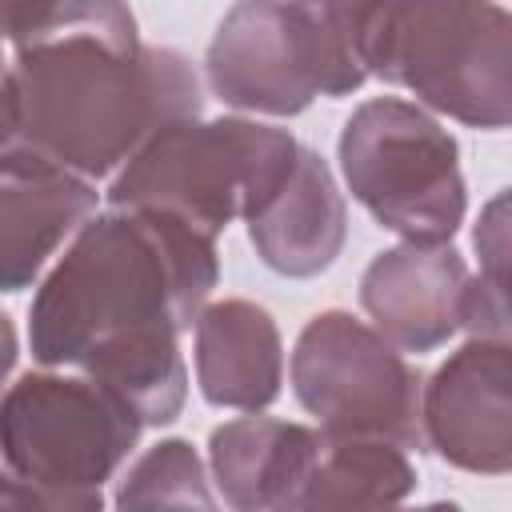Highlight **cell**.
<instances>
[{
	"instance_id": "cell-1",
	"label": "cell",
	"mask_w": 512,
	"mask_h": 512,
	"mask_svg": "<svg viewBox=\"0 0 512 512\" xmlns=\"http://www.w3.org/2000/svg\"><path fill=\"white\" fill-rule=\"evenodd\" d=\"M8 44L0 168L92 184L120 172L160 128L200 120L192 60L144 44L124 4H8Z\"/></svg>"
},
{
	"instance_id": "cell-2",
	"label": "cell",
	"mask_w": 512,
	"mask_h": 512,
	"mask_svg": "<svg viewBox=\"0 0 512 512\" xmlns=\"http://www.w3.org/2000/svg\"><path fill=\"white\" fill-rule=\"evenodd\" d=\"M220 280L216 240L144 208L88 216L36 288L28 340L40 364L80 368L96 348L188 332Z\"/></svg>"
},
{
	"instance_id": "cell-3",
	"label": "cell",
	"mask_w": 512,
	"mask_h": 512,
	"mask_svg": "<svg viewBox=\"0 0 512 512\" xmlns=\"http://www.w3.org/2000/svg\"><path fill=\"white\" fill-rule=\"evenodd\" d=\"M352 32L368 76L408 88L420 104L460 124L508 128L512 120L508 8L460 4V0L352 4Z\"/></svg>"
},
{
	"instance_id": "cell-4",
	"label": "cell",
	"mask_w": 512,
	"mask_h": 512,
	"mask_svg": "<svg viewBox=\"0 0 512 512\" xmlns=\"http://www.w3.org/2000/svg\"><path fill=\"white\" fill-rule=\"evenodd\" d=\"M300 144L288 128L244 116L160 128L112 180V208L164 212L216 240L236 216L252 220L292 176Z\"/></svg>"
},
{
	"instance_id": "cell-5",
	"label": "cell",
	"mask_w": 512,
	"mask_h": 512,
	"mask_svg": "<svg viewBox=\"0 0 512 512\" xmlns=\"http://www.w3.org/2000/svg\"><path fill=\"white\" fill-rule=\"evenodd\" d=\"M204 68L224 104L268 116H296L316 96H348L368 80L352 4H232L216 24Z\"/></svg>"
},
{
	"instance_id": "cell-6",
	"label": "cell",
	"mask_w": 512,
	"mask_h": 512,
	"mask_svg": "<svg viewBox=\"0 0 512 512\" xmlns=\"http://www.w3.org/2000/svg\"><path fill=\"white\" fill-rule=\"evenodd\" d=\"M340 172L348 192L404 244H448L464 224L460 144L412 100H364L344 120Z\"/></svg>"
},
{
	"instance_id": "cell-7",
	"label": "cell",
	"mask_w": 512,
	"mask_h": 512,
	"mask_svg": "<svg viewBox=\"0 0 512 512\" xmlns=\"http://www.w3.org/2000/svg\"><path fill=\"white\" fill-rule=\"evenodd\" d=\"M420 372L352 312L312 316L292 348V392L332 436L424 448Z\"/></svg>"
},
{
	"instance_id": "cell-8",
	"label": "cell",
	"mask_w": 512,
	"mask_h": 512,
	"mask_svg": "<svg viewBox=\"0 0 512 512\" xmlns=\"http://www.w3.org/2000/svg\"><path fill=\"white\" fill-rule=\"evenodd\" d=\"M140 432L144 424L88 376L28 372L0 396V456L32 484L100 488Z\"/></svg>"
},
{
	"instance_id": "cell-9",
	"label": "cell",
	"mask_w": 512,
	"mask_h": 512,
	"mask_svg": "<svg viewBox=\"0 0 512 512\" xmlns=\"http://www.w3.org/2000/svg\"><path fill=\"white\" fill-rule=\"evenodd\" d=\"M420 432L448 464L480 476L512 468V348L468 340L420 388Z\"/></svg>"
},
{
	"instance_id": "cell-10",
	"label": "cell",
	"mask_w": 512,
	"mask_h": 512,
	"mask_svg": "<svg viewBox=\"0 0 512 512\" xmlns=\"http://www.w3.org/2000/svg\"><path fill=\"white\" fill-rule=\"evenodd\" d=\"M468 264L452 244H396L360 276L368 328L396 352H432L460 328Z\"/></svg>"
},
{
	"instance_id": "cell-11",
	"label": "cell",
	"mask_w": 512,
	"mask_h": 512,
	"mask_svg": "<svg viewBox=\"0 0 512 512\" xmlns=\"http://www.w3.org/2000/svg\"><path fill=\"white\" fill-rule=\"evenodd\" d=\"M348 236L344 196L328 160L312 148H300L284 188L248 220V240L256 256L292 280L324 272Z\"/></svg>"
},
{
	"instance_id": "cell-12",
	"label": "cell",
	"mask_w": 512,
	"mask_h": 512,
	"mask_svg": "<svg viewBox=\"0 0 512 512\" xmlns=\"http://www.w3.org/2000/svg\"><path fill=\"white\" fill-rule=\"evenodd\" d=\"M284 344L268 308L216 300L196 316V384L208 404L260 412L280 396Z\"/></svg>"
},
{
	"instance_id": "cell-13",
	"label": "cell",
	"mask_w": 512,
	"mask_h": 512,
	"mask_svg": "<svg viewBox=\"0 0 512 512\" xmlns=\"http://www.w3.org/2000/svg\"><path fill=\"white\" fill-rule=\"evenodd\" d=\"M412 488L416 468L404 448L316 428V440L276 512H396Z\"/></svg>"
},
{
	"instance_id": "cell-14",
	"label": "cell",
	"mask_w": 512,
	"mask_h": 512,
	"mask_svg": "<svg viewBox=\"0 0 512 512\" xmlns=\"http://www.w3.org/2000/svg\"><path fill=\"white\" fill-rule=\"evenodd\" d=\"M92 208L96 188L84 180L0 168V292L28 288Z\"/></svg>"
},
{
	"instance_id": "cell-15",
	"label": "cell",
	"mask_w": 512,
	"mask_h": 512,
	"mask_svg": "<svg viewBox=\"0 0 512 512\" xmlns=\"http://www.w3.org/2000/svg\"><path fill=\"white\" fill-rule=\"evenodd\" d=\"M316 440V428L276 416H240L212 432L208 464L236 512H276Z\"/></svg>"
},
{
	"instance_id": "cell-16",
	"label": "cell",
	"mask_w": 512,
	"mask_h": 512,
	"mask_svg": "<svg viewBox=\"0 0 512 512\" xmlns=\"http://www.w3.org/2000/svg\"><path fill=\"white\" fill-rule=\"evenodd\" d=\"M112 512H220L200 452L172 436L144 448L116 484Z\"/></svg>"
},
{
	"instance_id": "cell-17",
	"label": "cell",
	"mask_w": 512,
	"mask_h": 512,
	"mask_svg": "<svg viewBox=\"0 0 512 512\" xmlns=\"http://www.w3.org/2000/svg\"><path fill=\"white\" fill-rule=\"evenodd\" d=\"M476 252H480L476 276H484L496 288H508V196L504 192L488 204V212L476 228Z\"/></svg>"
},
{
	"instance_id": "cell-18",
	"label": "cell",
	"mask_w": 512,
	"mask_h": 512,
	"mask_svg": "<svg viewBox=\"0 0 512 512\" xmlns=\"http://www.w3.org/2000/svg\"><path fill=\"white\" fill-rule=\"evenodd\" d=\"M12 512H104V496H100V488H64V484L20 480Z\"/></svg>"
},
{
	"instance_id": "cell-19",
	"label": "cell",
	"mask_w": 512,
	"mask_h": 512,
	"mask_svg": "<svg viewBox=\"0 0 512 512\" xmlns=\"http://www.w3.org/2000/svg\"><path fill=\"white\" fill-rule=\"evenodd\" d=\"M16 352H20V344H16V324H12L8 312H0V384L8 380V372H12V364H16Z\"/></svg>"
},
{
	"instance_id": "cell-20",
	"label": "cell",
	"mask_w": 512,
	"mask_h": 512,
	"mask_svg": "<svg viewBox=\"0 0 512 512\" xmlns=\"http://www.w3.org/2000/svg\"><path fill=\"white\" fill-rule=\"evenodd\" d=\"M4 44H8V4H0V136H4V116H8V60H4Z\"/></svg>"
},
{
	"instance_id": "cell-21",
	"label": "cell",
	"mask_w": 512,
	"mask_h": 512,
	"mask_svg": "<svg viewBox=\"0 0 512 512\" xmlns=\"http://www.w3.org/2000/svg\"><path fill=\"white\" fill-rule=\"evenodd\" d=\"M16 492H20V476H12V472L0 468V512H12Z\"/></svg>"
}]
</instances>
